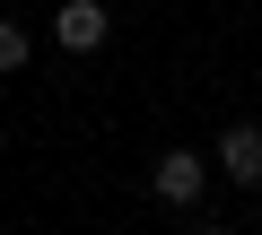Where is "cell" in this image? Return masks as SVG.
<instances>
[{
  "mask_svg": "<svg viewBox=\"0 0 262 235\" xmlns=\"http://www.w3.org/2000/svg\"><path fill=\"white\" fill-rule=\"evenodd\" d=\"M201 174H210V166H201L192 148H166V157L149 166V192H158L166 209H192V200H201Z\"/></svg>",
  "mask_w": 262,
  "mask_h": 235,
  "instance_id": "cell-1",
  "label": "cell"
},
{
  "mask_svg": "<svg viewBox=\"0 0 262 235\" xmlns=\"http://www.w3.org/2000/svg\"><path fill=\"white\" fill-rule=\"evenodd\" d=\"M105 27H114L105 0H61V9H53V44H61V53H96Z\"/></svg>",
  "mask_w": 262,
  "mask_h": 235,
  "instance_id": "cell-2",
  "label": "cell"
},
{
  "mask_svg": "<svg viewBox=\"0 0 262 235\" xmlns=\"http://www.w3.org/2000/svg\"><path fill=\"white\" fill-rule=\"evenodd\" d=\"M219 166H227V183H262V122H236V131H219Z\"/></svg>",
  "mask_w": 262,
  "mask_h": 235,
  "instance_id": "cell-3",
  "label": "cell"
},
{
  "mask_svg": "<svg viewBox=\"0 0 262 235\" xmlns=\"http://www.w3.org/2000/svg\"><path fill=\"white\" fill-rule=\"evenodd\" d=\"M27 61H35V35L18 18H0V70H27Z\"/></svg>",
  "mask_w": 262,
  "mask_h": 235,
  "instance_id": "cell-4",
  "label": "cell"
}]
</instances>
